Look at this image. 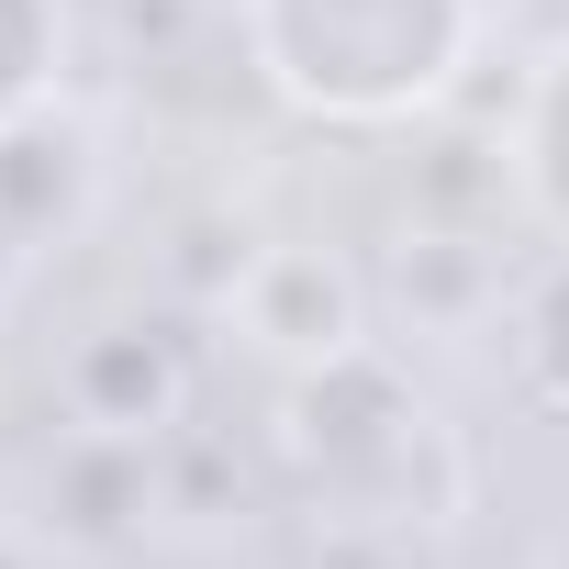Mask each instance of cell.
Listing matches in <instances>:
<instances>
[{
  "mask_svg": "<svg viewBox=\"0 0 569 569\" xmlns=\"http://www.w3.org/2000/svg\"><path fill=\"white\" fill-rule=\"evenodd\" d=\"M469 46H480V0H246L257 79L347 134L436 112Z\"/></svg>",
  "mask_w": 569,
  "mask_h": 569,
  "instance_id": "1",
  "label": "cell"
},
{
  "mask_svg": "<svg viewBox=\"0 0 569 569\" xmlns=\"http://www.w3.org/2000/svg\"><path fill=\"white\" fill-rule=\"evenodd\" d=\"M279 447H291L302 491L336 525H436L458 502V458L436 436V402L380 347H347L325 369H291Z\"/></svg>",
  "mask_w": 569,
  "mask_h": 569,
  "instance_id": "2",
  "label": "cell"
},
{
  "mask_svg": "<svg viewBox=\"0 0 569 569\" xmlns=\"http://www.w3.org/2000/svg\"><path fill=\"white\" fill-rule=\"evenodd\" d=\"M234 336L279 369H325L347 347H369V291H358V268L336 246H257L234 268V291H223Z\"/></svg>",
  "mask_w": 569,
  "mask_h": 569,
  "instance_id": "3",
  "label": "cell"
},
{
  "mask_svg": "<svg viewBox=\"0 0 569 569\" xmlns=\"http://www.w3.org/2000/svg\"><path fill=\"white\" fill-rule=\"evenodd\" d=\"M90 134L68 112H23V123H0V246H57L79 212H90Z\"/></svg>",
  "mask_w": 569,
  "mask_h": 569,
  "instance_id": "4",
  "label": "cell"
},
{
  "mask_svg": "<svg viewBox=\"0 0 569 569\" xmlns=\"http://www.w3.org/2000/svg\"><path fill=\"white\" fill-rule=\"evenodd\" d=\"M179 391H190V369H179V347L146 336V325H112V336H90V347L68 358V402H79V425H101V436H157V425L179 413Z\"/></svg>",
  "mask_w": 569,
  "mask_h": 569,
  "instance_id": "5",
  "label": "cell"
},
{
  "mask_svg": "<svg viewBox=\"0 0 569 569\" xmlns=\"http://www.w3.org/2000/svg\"><path fill=\"white\" fill-rule=\"evenodd\" d=\"M513 190H525V212L569 246V46H547L536 79H525V112H513Z\"/></svg>",
  "mask_w": 569,
  "mask_h": 569,
  "instance_id": "6",
  "label": "cell"
},
{
  "mask_svg": "<svg viewBox=\"0 0 569 569\" xmlns=\"http://www.w3.org/2000/svg\"><path fill=\"white\" fill-rule=\"evenodd\" d=\"M57 68H68V0H0V123L46 112Z\"/></svg>",
  "mask_w": 569,
  "mask_h": 569,
  "instance_id": "7",
  "label": "cell"
},
{
  "mask_svg": "<svg viewBox=\"0 0 569 569\" xmlns=\"http://www.w3.org/2000/svg\"><path fill=\"white\" fill-rule=\"evenodd\" d=\"M513 369L547 413H569V246L525 279V302H513Z\"/></svg>",
  "mask_w": 569,
  "mask_h": 569,
  "instance_id": "8",
  "label": "cell"
},
{
  "mask_svg": "<svg viewBox=\"0 0 569 569\" xmlns=\"http://www.w3.org/2000/svg\"><path fill=\"white\" fill-rule=\"evenodd\" d=\"M0 569H34V547H12V536H0Z\"/></svg>",
  "mask_w": 569,
  "mask_h": 569,
  "instance_id": "9",
  "label": "cell"
}]
</instances>
